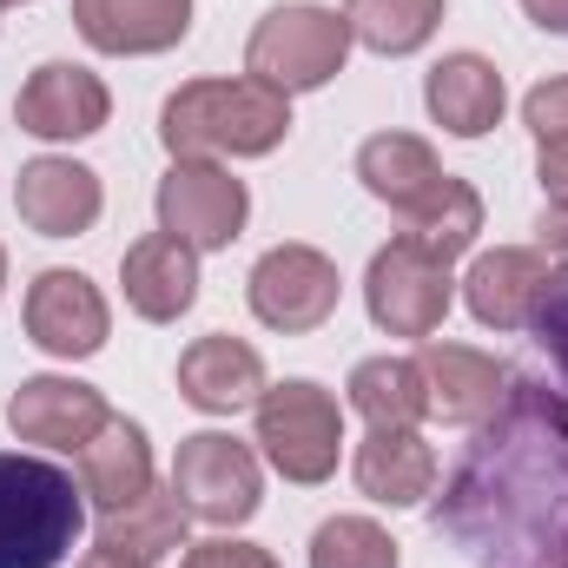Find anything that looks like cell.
<instances>
[{
	"instance_id": "cell-1",
	"label": "cell",
	"mask_w": 568,
	"mask_h": 568,
	"mask_svg": "<svg viewBox=\"0 0 568 568\" xmlns=\"http://www.w3.org/2000/svg\"><path fill=\"white\" fill-rule=\"evenodd\" d=\"M429 529L469 568H568V390L509 371L503 404L476 424Z\"/></svg>"
},
{
	"instance_id": "cell-2",
	"label": "cell",
	"mask_w": 568,
	"mask_h": 568,
	"mask_svg": "<svg viewBox=\"0 0 568 568\" xmlns=\"http://www.w3.org/2000/svg\"><path fill=\"white\" fill-rule=\"evenodd\" d=\"M291 133V100L265 80H185L159 106V140L172 159H265Z\"/></svg>"
},
{
	"instance_id": "cell-3",
	"label": "cell",
	"mask_w": 568,
	"mask_h": 568,
	"mask_svg": "<svg viewBox=\"0 0 568 568\" xmlns=\"http://www.w3.org/2000/svg\"><path fill=\"white\" fill-rule=\"evenodd\" d=\"M87 529V489L47 463L0 449V568H60Z\"/></svg>"
},
{
	"instance_id": "cell-4",
	"label": "cell",
	"mask_w": 568,
	"mask_h": 568,
	"mask_svg": "<svg viewBox=\"0 0 568 568\" xmlns=\"http://www.w3.org/2000/svg\"><path fill=\"white\" fill-rule=\"evenodd\" d=\"M351 60V27L337 7H317V0H284L272 7L252 40H245V73L265 80L272 93H317L344 73Z\"/></svg>"
},
{
	"instance_id": "cell-5",
	"label": "cell",
	"mask_w": 568,
	"mask_h": 568,
	"mask_svg": "<svg viewBox=\"0 0 568 568\" xmlns=\"http://www.w3.org/2000/svg\"><path fill=\"white\" fill-rule=\"evenodd\" d=\"M258 410V443H265V463L278 469L284 483L297 489H317L337 476V456H344V410L324 384L311 377H284L265 384V397L252 404Z\"/></svg>"
},
{
	"instance_id": "cell-6",
	"label": "cell",
	"mask_w": 568,
	"mask_h": 568,
	"mask_svg": "<svg viewBox=\"0 0 568 568\" xmlns=\"http://www.w3.org/2000/svg\"><path fill=\"white\" fill-rule=\"evenodd\" d=\"M172 496L185 503V516L212 523V529H239L258 516L265 503V476H258V456L252 443L225 436V429H199V436H179V456H172Z\"/></svg>"
},
{
	"instance_id": "cell-7",
	"label": "cell",
	"mask_w": 568,
	"mask_h": 568,
	"mask_svg": "<svg viewBox=\"0 0 568 568\" xmlns=\"http://www.w3.org/2000/svg\"><path fill=\"white\" fill-rule=\"evenodd\" d=\"M449 297H456V278H449V258L424 252L417 239H390L371 272H364V304H371V324L390 331V337H436L443 317H449Z\"/></svg>"
},
{
	"instance_id": "cell-8",
	"label": "cell",
	"mask_w": 568,
	"mask_h": 568,
	"mask_svg": "<svg viewBox=\"0 0 568 568\" xmlns=\"http://www.w3.org/2000/svg\"><path fill=\"white\" fill-rule=\"evenodd\" d=\"M159 232L185 239L192 252H225L245 219H252V192L245 179H232L212 159H172V172L159 179Z\"/></svg>"
},
{
	"instance_id": "cell-9",
	"label": "cell",
	"mask_w": 568,
	"mask_h": 568,
	"mask_svg": "<svg viewBox=\"0 0 568 568\" xmlns=\"http://www.w3.org/2000/svg\"><path fill=\"white\" fill-rule=\"evenodd\" d=\"M337 291H344V278H337V265L317 245H272L252 265V278H245L252 317L265 331H284V337H304V331L331 324Z\"/></svg>"
},
{
	"instance_id": "cell-10",
	"label": "cell",
	"mask_w": 568,
	"mask_h": 568,
	"mask_svg": "<svg viewBox=\"0 0 568 568\" xmlns=\"http://www.w3.org/2000/svg\"><path fill=\"white\" fill-rule=\"evenodd\" d=\"M13 120L20 133L47 145H67V140H93L106 120H113V93L93 67H73V60H47L27 73V87L13 93Z\"/></svg>"
},
{
	"instance_id": "cell-11",
	"label": "cell",
	"mask_w": 568,
	"mask_h": 568,
	"mask_svg": "<svg viewBox=\"0 0 568 568\" xmlns=\"http://www.w3.org/2000/svg\"><path fill=\"white\" fill-rule=\"evenodd\" d=\"M106 331H113V311H106L100 284L87 272L53 265V272H40L27 284V337L47 357H67V364L93 357V351H106Z\"/></svg>"
},
{
	"instance_id": "cell-12",
	"label": "cell",
	"mask_w": 568,
	"mask_h": 568,
	"mask_svg": "<svg viewBox=\"0 0 568 568\" xmlns=\"http://www.w3.org/2000/svg\"><path fill=\"white\" fill-rule=\"evenodd\" d=\"M100 205H106L100 172L80 165V159H60V152L27 159L20 179H13V212L40 239H80V232H93L100 225Z\"/></svg>"
},
{
	"instance_id": "cell-13",
	"label": "cell",
	"mask_w": 568,
	"mask_h": 568,
	"mask_svg": "<svg viewBox=\"0 0 568 568\" xmlns=\"http://www.w3.org/2000/svg\"><path fill=\"white\" fill-rule=\"evenodd\" d=\"M113 410H106V397L93 390V384H80V377H27L13 397H7V429L20 436V443H40V449H67V456H80L100 424H106Z\"/></svg>"
},
{
	"instance_id": "cell-14",
	"label": "cell",
	"mask_w": 568,
	"mask_h": 568,
	"mask_svg": "<svg viewBox=\"0 0 568 568\" xmlns=\"http://www.w3.org/2000/svg\"><path fill=\"white\" fill-rule=\"evenodd\" d=\"M73 27L93 53L145 60L192 33V0H73Z\"/></svg>"
},
{
	"instance_id": "cell-15",
	"label": "cell",
	"mask_w": 568,
	"mask_h": 568,
	"mask_svg": "<svg viewBox=\"0 0 568 568\" xmlns=\"http://www.w3.org/2000/svg\"><path fill=\"white\" fill-rule=\"evenodd\" d=\"M179 397L205 417H239L265 397V357L245 344V337H192L185 357H179Z\"/></svg>"
},
{
	"instance_id": "cell-16",
	"label": "cell",
	"mask_w": 568,
	"mask_h": 568,
	"mask_svg": "<svg viewBox=\"0 0 568 568\" xmlns=\"http://www.w3.org/2000/svg\"><path fill=\"white\" fill-rule=\"evenodd\" d=\"M549 252H529V245H496L469 265L463 278V304L483 331H529L536 304H542V284H549Z\"/></svg>"
},
{
	"instance_id": "cell-17",
	"label": "cell",
	"mask_w": 568,
	"mask_h": 568,
	"mask_svg": "<svg viewBox=\"0 0 568 568\" xmlns=\"http://www.w3.org/2000/svg\"><path fill=\"white\" fill-rule=\"evenodd\" d=\"M417 364H424V384H429V417H443V424L476 429L496 404H503V390H509V371H503L489 351H476V344L424 337Z\"/></svg>"
},
{
	"instance_id": "cell-18",
	"label": "cell",
	"mask_w": 568,
	"mask_h": 568,
	"mask_svg": "<svg viewBox=\"0 0 568 568\" xmlns=\"http://www.w3.org/2000/svg\"><path fill=\"white\" fill-rule=\"evenodd\" d=\"M120 284L145 324H179L199 304V252L172 232H145L120 258Z\"/></svg>"
},
{
	"instance_id": "cell-19",
	"label": "cell",
	"mask_w": 568,
	"mask_h": 568,
	"mask_svg": "<svg viewBox=\"0 0 568 568\" xmlns=\"http://www.w3.org/2000/svg\"><path fill=\"white\" fill-rule=\"evenodd\" d=\"M424 106L449 140H483L489 126H503L509 93H503L496 60H483V53H443L424 80Z\"/></svg>"
},
{
	"instance_id": "cell-20",
	"label": "cell",
	"mask_w": 568,
	"mask_h": 568,
	"mask_svg": "<svg viewBox=\"0 0 568 568\" xmlns=\"http://www.w3.org/2000/svg\"><path fill=\"white\" fill-rule=\"evenodd\" d=\"M357 489L384 509H417L436 496V449L424 429H371L357 443Z\"/></svg>"
},
{
	"instance_id": "cell-21",
	"label": "cell",
	"mask_w": 568,
	"mask_h": 568,
	"mask_svg": "<svg viewBox=\"0 0 568 568\" xmlns=\"http://www.w3.org/2000/svg\"><path fill=\"white\" fill-rule=\"evenodd\" d=\"M80 489L87 503L106 516V509H126L152 489V443L133 417H106L100 436L80 449Z\"/></svg>"
},
{
	"instance_id": "cell-22",
	"label": "cell",
	"mask_w": 568,
	"mask_h": 568,
	"mask_svg": "<svg viewBox=\"0 0 568 568\" xmlns=\"http://www.w3.org/2000/svg\"><path fill=\"white\" fill-rule=\"evenodd\" d=\"M357 179H364V192L377 205H390L404 219L410 205H424L443 185V165H436L429 140H417V133H371L357 145Z\"/></svg>"
},
{
	"instance_id": "cell-23",
	"label": "cell",
	"mask_w": 568,
	"mask_h": 568,
	"mask_svg": "<svg viewBox=\"0 0 568 568\" xmlns=\"http://www.w3.org/2000/svg\"><path fill=\"white\" fill-rule=\"evenodd\" d=\"M344 390H351V410L371 429H417L429 417V384L417 357H390V351L364 357Z\"/></svg>"
},
{
	"instance_id": "cell-24",
	"label": "cell",
	"mask_w": 568,
	"mask_h": 568,
	"mask_svg": "<svg viewBox=\"0 0 568 568\" xmlns=\"http://www.w3.org/2000/svg\"><path fill=\"white\" fill-rule=\"evenodd\" d=\"M185 523L192 516H185V503L172 489H145L140 503L100 516V542L106 549H126L140 562H159V556H179L185 549Z\"/></svg>"
},
{
	"instance_id": "cell-25",
	"label": "cell",
	"mask_w": 568,
	"mask_h": 568,
	"mask_svg": "<svg viewBox=\"0 0 568 568\" xmlns=\"http://www.w3.org/2000/svg\"><path fill=\"white\" fill-rule=\"evenodd\" d=\"M344 27L357 47L404 60V53L429 47V33L443 27V0H344Z\"/></svg>"
},
{
	"instance_id": "cell-26",
	"label": "cell",
	"mask_w": 568,
	"mask_h": 568,
	"mask_svg": "<svg viewBox=\"0 0 568 568\" xmlns=\"http://www.w3.org/2000/svg\"><path fill=\"white\" fill-rule=\"evenodd\" d=\"M476 232H483V199H476V185H469V179H456V172H443V185L429 192L424 205H410V212H404V239H417V245L436 252V258L469 252V245H476Z\"/></svg>"
},
{
	"instance_id": "cell-27",
	"label": "cell",
	"mask_w": 568,
	"mask_h": 568,
	"mask_svg": "<svg viewBox=\"0 0 568 568\" xmlns=\"http://www.w3.org/2000/svg\"><path fill=\"white\" fill-rule=\"evenodd\" d=\"M311 568H397V542L371 516H331L311 536Z\"/></svg>"
},
{
	"instance_id": "cell-28",
	"label": "cell",
	"mask_w": 568,
	"mask_h": 568,
	"mask_svg": "<svg viewBox=\"0 0 568 568\" xmlns=\"http://www.w3.org/2000/svg\"><path fill=\"white\" fill-rule=\"evenodd\" d=\"M536 185H542L536 239H542V252L568 258V140H536Z\"/></svg>"
},
{
	"instance_id": "cell-29",
	"label": "cell",
	"mask_w": 568,
	"mask_h": 568,
	"mask_svg": "<svg viewBox=\"0 0 568 568\" xmlns=\"http://www.w3.org/2000/svg\"><path fill=\"white\" fill-rule=\"evenodd\" d=\"M529 331H536V344L549 351V364H556V377H562V390H568V258L549 272V284H542V304H536Z\"/></svg>"
},
{
	"instance_id": "cell-30",
	"label": "cell",
	"mask_w": 568,
	"mask_h": 568,
	"mask_svg": "<svg viewBox=\"0 0 568 568\" xmlns=\"http://www.w3.org/2000/svg\"><path fill=\"white\" fill-rule=\"evenodd\" d=\"M179 568H278V556L258 542H239V536H212V542H185Z\"/></svg>"
},
{
	"instance_id": "cell-31",
	"label": "cell",
	"mask_w": 568,
	"mask_h": 568,
	"mask_svg": "<svg viewBox=\"0 0 568 568\" xmlns=\"http://www.w3.org/2000/svg\"><path fill=\"white\" fill-rule=\"evenodd\" d=\"M523 126H529L536 140H568V73L542 80V87H529V100H523Z\"/></svg>"
},
{
	"instance_id": "cell-32",
	"label": "cell",
	"mask_w": 568,
	"mask_h": 568,
	"mask_svg": "<svg viewBox=\"0 0 568 568\" xmlns=\"http://www.w3.org/2000/svg\"><path fill=\"white\" fill-rule=\"evenodd\" d=\"M523 13H529L542 33H568V0H523Z\"/></svg>"
},
{
	"instance_id": "cell-33",
	"label": "cell",
	"mask_w": 568,
	"mask_h": 568,
	"mask_svg": "<svg viewBox=\"0 0 568 568\" xmlns=\"http://www.w3.org/2000/svg\"><path fill=\"white\" fill-rule=\"evenodd\" d=\"M73 568H152V562H140V556H126V549H106V542H93L87 556Z\"/></svg>"
},
{
	"instance_id": "cell-34",
	"label": "cell",
	"mask_w": 568,
	"mask_h": 568,
	"mask_svg": "<svg viewBox=\"0 0 568 568\" xmlns=\"http://www.w3.org/2000/svg\"><path fill=\"white\" fill-rule=\"evenodd\" d=\"M0 291H7V245H0Z\"/></svg>"
},
{
	"instance_id": "cell-35",
	"label": "cell",
	"mask_w": 568,
	"mask_h": 568,
	"mask_svg": "<svg viewBox=\"0 0 568 568\" xmlns=\"http://www.w3.org/2000/svg\"><path fill=\"white\" fill-rule=\"evenodd\" d=\"M0 13H7V0H0Z\"/></svg>"
},
{
	"instance_id": "cell-36",
	"label": "cell",
	"mask_w": 568,
	"mask_h": 568,
	"mask_svg": "<svg viewBox=\"0 0 568 568\" xmlns=\"http://www.w3.org/2000/svg\"><path fill=\"white\" fill-rule=\"evenodd\" d=\"M7 7H13V0H7Z\"/></svg>"
}]
</instances>
